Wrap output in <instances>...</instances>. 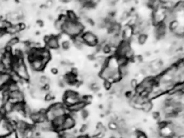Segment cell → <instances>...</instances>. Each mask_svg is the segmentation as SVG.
<instances>
[{
  "label": "cell",
  "mask_w": 184,
  "mask_h": 138,
  "mask_svg": "<svg viewBox=\"0 0 184 138\" xmlns=\"http://www.w3.org/2000/svg\"><path fill=\"white\" fill-rule=\"evenodd\" d=\"M179 22L177 21V19H174V20H172V21L170 23V24H168V30L171 31V32H174L175 30H176L178 28H179L180 26H179Z\"/></svg>",
  "instance_id": "cell-17"
},
{
  "label": "cell",
  "mask_w": 184,
  "mask_h": 138,
  "mask_svg": "<svg viewBox=\"0 0 184 138\" xmlns=\"http://www.w3.org/2000/svg\"><path fill=\"white\" fill-rule=\"evenodd\" d=\"M84 32V25L80 21L71 22L66 21L63 24L62 33L71 38H74Z\"/></svg>",
  "instance_id": "cell-2"
},
{
  "label": "cell",
  "mask_w": 184,
  "mask_h": 138,
  "mask_svg": "<svg viewBox=\"0 0 184 138\" xmlns=\"http://www.w3.org/2000/svg\"><path fill=\"white\" fill-rule=\"evenodd\" d=\"M70 47H71V42L69 40H65V41H63L61 44V48L64 51H67L69 50Z\"/></svg>",
  "instance_id": "cell-23"
},
{
  "label": "cell",
  "mask_w": 184,
  "mask_h": 138,
  "mask_svg": "<svg viewBox=\"0 0 184 138\" xmlns=\"http://www.w3.org/2000/svg\"><path fill=\"white\" fill-rule=\"evenodd\" d=\"M69 113L68 107L63 102H55L46 109V120L52 122L56 117L66 116Z\"/></svg>",
  "instance_id": "cell-1"
},
{
  "label": "cell",
  "mask_w": 184,
  "mask_h": 138,
  "mask_svg": "<svg viewBox=\"0 0 184 138\" xmlns=\"http://www.w3.org/2000/svg\"><path fill=\"white\" fill-rule=\"evenodd\" d=\"M30 119L34 124L41 123L46 120V109L40 110L38 111H33L30 116Z\"/></svg>",
  "instance_id": "cell-9"
},
{
  "label": "cell",
  "mask_w": 184,
  "mask_h": 138,
  "mask_svg": "<svg viewBox=\"0 0 184 138\" xmlns=\"http://www.w3.org/2000/svg\"><path fill=\"white\" fill-rule=\"evenodd\" d=\"M5 116H4V115H3L1 112H0V124H2V121L4 120V119L5 118Z\"/></svg>",
  "instance_id": "cell-35"
},
{
  "label": "cell",
  "mask_w": 184,
  "mask_h": 138,
  "mask_svg": "<svg viewBox=\"0 0 184 138\" xmlns=\"http://www.w3.org/2000/svg\"><path fill=\"white\" fill-rule=\"evenodd\" d=\"M108 128H109V130L112 131H118V126L116 121H113V120L109 121V122H108Z\"/></svg>",
  "instance_id": "cell-22"
},
{
  "label": "cell",
  "mask_w": 184,
  "mask_h": 138,
  "mask_svg": "<svg viewBox=\"0 0 184 138\" xmlns=\"http://www.w3.org/2000/svg\"><path fill=\"white\" fill-rule=\"evenodd\" d=\"M75 124H76V121L70 115H66V118L65 122H64V124L62 125V131H69V130H71V129L74 128L75 127Z\"/></svg>",
  "instance_id": "cell-11"
},
{
  "label": "cell",
  "mask_w": 184,
  "mask_h": 138,
  "mask_svg": "<svg viewBox=\"0 0 184 138\" xmlns=\"http://www.w3.org/2000/svg\"><path fill=\"white\" fill-rule=\"evenodd\" d=\"M139 83L138 82V81L136 79H132L130 80V88H131V90L134 91L135 90V88L137 87V86L139 85Z\"/></svg>",
  "instance_id": "cell-27"
},
{
  "label": "cell",
  "mask_w": 184,
  "mask_h": 138,
  "mask_svg": "<svg viewBox=\"0 0 184 138\" xmlns=\"http://www.w3.org/2000/svg\"><path fill=\"white\" fill-rule=\"evenodd\" d=\"M88 128H89V125L87 124H84L81 126V127L80 128V133L83 134L87 130H88Z\"/></svg>",
  "instance_id": "cell-28"
},
{
  "label": "cell",
  "mask_w": 184,
  "mask_h": 138,
  "mask_svg": "<svg viewBox=\"0 0 184 138\" xmlns=\"http://www.w3.org/2000/svg\"><path fill=\"white\" fill-rule=\"evenodd\" d=\"M136 138H148L146 134L141 131H137Z\"/></svg>",
  "instance_id": "cell-30"
},
{
  "label": "cell",
  "mask_w": 184,
  "mask_h": 138,
  "mask_svg": "<svg viewBox=\"0 0 184 138\" xmlns=\"http://www.w3.org/2000/svg\"><path fill=\"white\" fill-rule=\"evenodd\" d=\"M84 44L89 47H96L98 44V37L92 31H85L82 34Z\"/></svg>",
  "instance_id": "cell-4"
},
{
  "label": "cell",
  "mask_w": 184,
  "mask_h": 138,
  "mask_svg": "<svg viewBox=\"0 0 184 138\" xmlns=\"http://www.w3.org/2000/svg\"><path fill=\"white\" fill-rule=\"evenodd\" d=\"M113 48L111 46H109L108 44H102V51L103 52V53L106 54V55H109L112 53V50Z\"/></svg>",
  "instance_id": "cell-21"
},
{
  "label": "cell",
  "mask_w": 184,
  "mask_h": 138,
  "mask_svg": "<svg viewBox=\"0 0 184 138\" xmlns=\"http://www.w3.org/2000/svg\"><path fill=\"white\" fill-rule=\"evenodd\" d=\"M137 42L140 45H143L145 44V42L148 40V34L145 33H140L136 37Z\"/></svg>",
  "instance_id": "cell-19"
},
{
  "label": "cell",
  "mask_w": 184,
  "mask_h": 138,
  "mask_svg": "<svg viewBox=\"0 0 184 138\" xmlns=\"http://www.w3.org/2000/svg\"><path fill=\"white\" fill-rule=\"evenodd\" d=\"M4 89H6V90H7L8 92H9V93H11V92L20 90L21 88H20V87H19L18 82H13V81H12V80H11V81L8 83V85L6 86V88Z\"/></svg>",
  "instance_id": "cell-14"
},
{
  "label": "cell",
  "mask_w": 184,
  "mask_h": 138,
  "mask_svg": "<svg viewBox=\"0 0 184 138\" xmlns=\"http://www.w3.org/2000/svg\"><path fill=\"white\" fill-rule=\"evenodd\" d=\"M8 101L15 104L17 102H25V95L21 89L15 91H13L9 93V99Z\"/></svg>",
  "instance_id": "cell-8"
},
{
  "label": "cell",
  "mask_w": 184,
  "mask_h": 138,
  "mask_svg": "<svg viewBox=\"0 0 184 138\" xmlns=\"http://www.w3.org/2000/svg\"><path fill=\"white\" fill-rule=\"evenodd\" d=\"M87 106V104L84 103L83 101H82V100H80V101L73 104L68 106V109L70 112H76V113H78L79 111L80 112L83 109L85 108Z\"/></svg>",
  "instance_id": "cell-12"
},
{
  "label": "cell",
  "mask_w": 184,
  "mask_h": 138,
  "mask_svg": "<svg viewBox=\"0 0 184 138\" xmlns=\"http://www.w3.org/2000/svg\"><path fill=\"white\" fill-rule=\"evenodd\" d=\"M103 85L104 86V88H105V90L109 91L112 88L113 83L109 81V80H103Z\"/></svg>",
  "instance_id": "cell-25"
},
{
  "label": "cell",
  "mask_w": 184,
  "mask_h": 138,
  "mask_svg": "<svg viewBox=\"0 0 184 138\" xmlns=\"http://www.w3.org/2000/svg\"><path fill=\"white\" fill-rule=\"evenodd\" d=\"M64 24H65V23H64L62 21H61V20L59 18L55 19V22H54L55 29L57 30L58 31H60V32H62V26H63Z\"/></svg>",
  "instance_id": "cell-20"
},
{
  "label": "cell",
  "mask_w": 184,
  "mask_h": 138,
  "mask_svg": "<svg viewBox=\"0 0 184 138\" xmlns=\"http://www.w3.org/2000/svg\"><path fill=\"white\" fill-rule=\"evenodd\" d=\"M62 1L64 3H70L71 2H72L73 0H62Z\"/></svg>",
  "instance_id": "cell-36"
},
{
  "label": "cell",
  "mask_w": 184,
  "mask_h": 138,
  "mask_svg": "<svg viewBox=\"0 0 184 138\" xmlns=\"http://www.w3.org/2000/svg\"><path fill=\"white\" fill-rule=\"evenodd\" d=\"M11 81L10 72L0 71V92L2 91Z\"/></svg>",
  "instance_id": "cell-10"
},
{
  "label": "cell",
  "mask_w": 184,
  "mask_h": 138,
  "mask_svg": "<svg viewBox=\"0 0 184 138\" xmlns=\"http://www.w3.org/2000/svg\"><path fill=\"white\" fill-rule=\"evenodd\" d=\"M26 25L22 22L16 23V24H12L9 28H8L6 32V34L10 35H17L19 33L22 32L26 30Z\"/></svg>",
  "instance_id": "cell-6"
},
{
  "label": "cell",
  "mask_w": 184,
  "mask_h": 138,
  "mask_svg": "<svg viewBox=\"0 0 184 138\" xmlns=\"http://www.w3.org/2000/svg\"><path fill=\"white\" fill-rule=\"evenodd\" d=\"M19 42V38L17 35H15L11 37V38L8 40L6 43V46L12 48L18 44Z\"/></svg>",
  "instance_id": "cell-18"
},
{
  "label": "cell",
  "mask_w": 184,
  "mask_h": 138,
  "mask_svg": "<svg viewBox=\"0 0 184 138\" xmlns=\"http://www.w3.org/2000/svg\"><path fill=\"white\" fill-rule=\"evenodd\" d=\"M154 108L153 102L152 100L148 99L147 101H145L141 106V110L144 111L145 113H150V112Z\"/></svg>",
  "instance_id": "cell-15"
},
{
  "label": "cell",
  "mask_w": 184,
  "mask_h": 138,
  "mask_svg": "<svg viewBox=\"0 0 184 138\" xmlns=\"http://www.w3.org/2000/svg\"><path fill=\"white\" fill-rule=\"evenodd\" d=\"M51 72L53 75H58L59 73V70L57 68H52L51 69Z\"/></svg>",
  "instance_id": "cell-31"
},
{
  "label": "cell",
  "mask_w": 184,
  "mask_h": 138,
  "mask_svg": "<svg viewBox=\"0 0 184 138\" xmlns=\"http://www.w3.org/2000/svg\"><path fill=\"white\" fill-rule=\"evenodd\" d=\"M81 100L82 101H83L85 104H87V105H88L92 102L93 97L92 95H83V96H82Z\"/></svg>",
  "instance_id": "cell-24"
},
{
  "label": "cell",
  "mask_w": 184,
  "mask_h": 138,
  "mask_svg": "<svg viewBox=\"0 0 184 138\" xmlns=\"http://www.w3.org/2000/svg\"><path fill=\"white\" fill-rule=\"evenodd\" d=\"M76 138H89V136L88 135L83 134V135H80V136H78V137H76Z\"/></svg>",
  "instance_id": "cell-34"
},
{
  "label": "cell",
  "mask_w": 184,
  "mask_h": 138,
  "mask_svg": "<svg viewBox=\"0 0 184 138\" xmlns=\"http://www.w3.org/2000/svg\"><path fill=\"white\" fill-rule=\"evenodd\" d=\"M66 15L69 21L71 22H77L79 21V17L78 15L74 10H68L66 11Z\"/></svg>",
  "instance_id": "cell-16"
},
{
  "label": "cell",
  "mask_w": 184,
  "mask_h": 138,
  "mask_svg": "<svg viewBox=\"0 0 184 138\" xmlns=\"http://www.w3.org/2000/svg\"><path fill=\"white\" fill-rule=\"evenodd\" d=\"M37 24L39 26L42 27V26H44V22H43L42 20L38 19V20H37Z\"/></svg>",
  "instance_id": "cell-33"
},
{
  "label": "cell",
  "mask_w": 184,
  "mask_h": 138,
  "mask_svg": "<svg viewBox=\"0 0 184 138\" xmlns=\"http://www.w3.org/2000/svg\"><path fill=\"white\" fill-rule=\"evenodd\" d=\"M28 63L31 71L35 72H38V73L42 72L44 69L45 68L46 65H47L41 58L35 59L32 60V61L29 62Z\"/></svg>",
  "instance_id": "cell-7"
},
{
  "label": "cell",
  "mask_w": 184,
  "mask_h": 138,
  "mask_svg": "<svg viewBox=\"0 0 184 138\" xmlns=\"http://www.w3.org/2000/svg\"><path fill=\"white\" fill-rule=\"evenodd\" d=\"M15 127H16V130H15L16 132L24 133V132L27 130L29 127H30V126L28 125V124L27 122H24V121L18 120L16 122Z\"/></svg>",
  "instance_id": "cell-13"
},
{
  "label": "cell",
  "mask_w": 184,
  "mask_h": 138,
  "mask_svg": "<svg viewBox=\"0 0 184 138\" xmlns=\"http://www.w3.org/2000/svg\"><path fill=\"white\" fill-rule=\"evenodd\" d=\"M46 47L51 50H58L60 48V37L57 35H46L44 38Z\"/></svg>",
  "instance_id": "cell-5"
},
{
  "label": "cell",
  "mask_w": 184,
  "mask_h": 138,
  "mask_svg": "<svg viewBox=\"0 0 184 138\" xmlns=\"http://www.w3.org/2000/svg\"><path fill=\"white\" fill-rule=\"evenodd\" d=\"M5 34H6V32L4 30H0V39H1L3 37L5 36Z\"/></svg>",
  "instance_id": "cell-32"
},
{
  "label": "cell",
  "mask_w": 184,
  "mask_h": 138,
  "mask_svg": "<svg viewBox=\"0 0 184 138\" xmlns=\"http://www.w3.org/2000/svg\"><path fill=\"white\" fill-rule=\"evenodd\" d=\"M82 96L78 92L73 90H66L63 95V103L68 107L70 105L81 100Z\"/></svg>",
  "instance_id": "cell-3"
},
{
  "label": "cell",
  "mask_w": 184,
  "mask_h": 138,
  "mask_svg": "<svg viewBox=\"0 0 184 138\" xmlns=\"http://www.w3.org/2000/svg\"><path fill=\"white\" fill-rule=\"evenodd\" d=\"M152 115L153 118L155 119V120H159V119L160 118V117H161V114H160V112L158 111H153L152 113Z\"/></svg>",
  "instance_id": "cell-29"
},
{
  "label": "cell",
  "mask_w": 184,
  "mask_h": 138,
  "mask_svg": "<svg viewBox=\"0 0 184 138\" xmlns=\"http://www.w3.org/2000/svg\"><path fill=\"white\" fill-rule=\"evenodd\" d=\"M80 116L83 120H87L89 116V111L84 108L80 111Z\"/></svg>",
  "instance_id": "cell-26"
}]
</instances>
